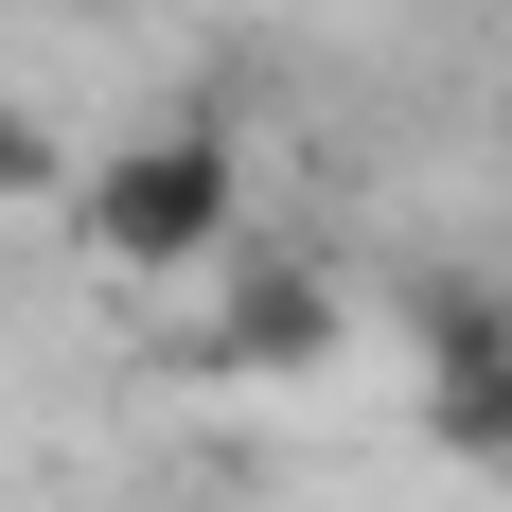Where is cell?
<instances>
[{
	"label": "cell",
	"instance_id": "cell-1",
	"mask_svg": "<svg viewBox=\"0 0 512 512\" xmlns=\"http://www.w3.org/2000/svg\"><path fill=\"white\" fill-rule=\"evenodd\" d=\"M71 248L106 283H212V265L248 248V142L212 124V106H159L124 142L71 177Z\"/></svg>",
	"mask_w": 512,
	"mask_h": 512
},
{
	"label": "cell",
	"instance_id": "cell-2",
	"mask_svg": "<svg viewBox=\"0 0 512 512\" xmlns=\"http://www.w3.org/2000/svg\"><path fill=\"white\" fill-rule=\"evenodd\" d=\"M336 336H354V301H336L318 248H230L212 265V336H195L212 371H318Z\"/></svg>",
	"mask_w": 512,
	"mask_h": 512
},
{
	"label": "cell",
	"instance_id": "cell-3",
	"mask_svg": "<svg viewBox=\"0 0 512 512\" xmlns=\"http://www.w3.org/2000/svg\"><path fill=\"white\" fill-rule=\"evenodd\" d=\"M424 442L460 477H512V354H442L424 371Z\"/></svg>",
	"mask_w": 512,
	"mask_h": 512
},
{
	"label": "cell",
	"instance_id": "cell-4",
	"mask_svg": "<svg viewBox=\"0 0 512 512\" xmlns=\"http://www.w3.org/2000/svg\"><path fill=\"white\" fill-rule=\"evenodd\" d=\"M407 336H424V371L442 354H512V283H460L442 265V283H407Z\"/></svg>",
	"mask_w": 512,
	"mask_h": 512
},
{
	"label": "cell",
	"instance_id": "cell-5",
	"mask_svg": "<svg viewBox=\"0 0 512 512\" xmlns=\"http://www.w3.org/2000/svg\"><path fill=\"white\" fill-rule=\"evenodd\" d=\"M53 195H71V142L36 106H0V212H53Z\"/></svg>",
	"mask_w": 512,
	"mask_h": 512
},
{
	"label": "cell",
	"instance_id": "cell-6",
	"mask_svg": "<svg viewBox=\"0 0 512 512\" xmlns=\"http://www.w3.org/2000/svg\"><path fill=\"white\" fill-rule=\"evenodd\" d=\"M71 18H89V0H71Z\"/></svg>",
	"mask_w": 512,
	"mask_h": 512
}]
</instances>
